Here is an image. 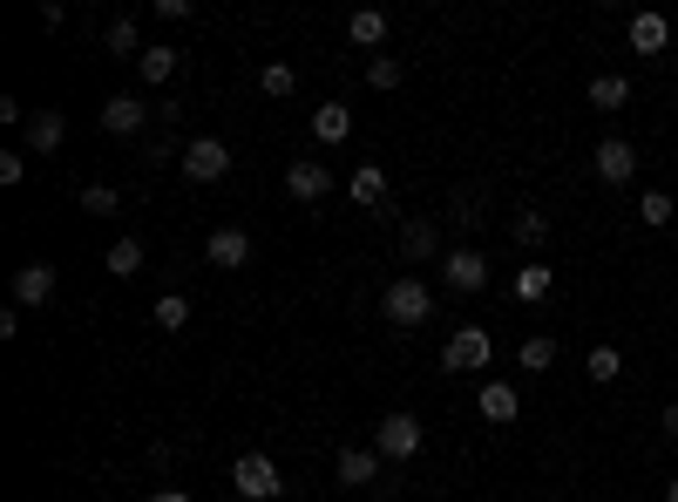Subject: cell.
<instances>
[{"mask_svg":"<svg viewBox=\"0 0 678 502\" xmlns=\"http://www.w3.org/2000/svg\"><path fill=\"white\" fill-rule=\"evenodd\" d=\"M156 326H164V333H184V326H190V299H184V292L156 299Z\"/></svg>","mask_w":678,"mask_h":502,"instance_id":"cell-28","label":"cell"},{"mask_svg":"<svg viewBox=\"0 0 678 502\" xmlns=\"http://www.w3.org/2000/svg\"><path fill=\"white\" fill-rule=\"evenodd\" d=\"M515 360H523V373H549V367H556V339H549V333H530Z\"/></svg>","mask_w":678,"mask_h":502,"instance_id":"cell-25","label":"cell"},{"mask_svg":"<svg viewBox=\"0 0 678 502\" xmlns=\"http://www.w3.org/2000/svg\"><path fill=\"white\" fill-rule=\"evenodd\" d=\"M367 82H374V89H401V62H393V55H374V62H367Z\"/></svg>","mask_w":678,"mask_h":502,"instance_id":"cell-32","label":"cell"},{"mask_svg":"<svg viewBox=\"0 0 678 502\" xmlns=\"http://www.w3.org/2000/svg\"><path fill=\"white\" fill-rule=\"evenodd\" d=\"M509 238L523 245V252H536V245L549 238V217H543V211H515V217H509Z\"/></svg>","mask_w":678,"mask_h":502,"instance_id":"cell-24","label":"cell"},{"mask_svg":"<svg viewBox=\"0 0 678 502\" xmlns=\"http://www.w3.org/2000/svg\"><path fill=\"white\" fill-rule=\"evenodd\" d=\"M21 130H27V149H34V157H48V149H62V136H68V115H62V109H34Z\"/></svg>","mask_w":678,"mask_h":502,"instance_id":"cell-11","label":"cell"},{"mask_svg":"<svg viewBox=\"0 0 678 502\" xmlns=\"http://www.w3.org/2000/svg\"><path fill=\"white\" fill-rule=\"evenodd\" d=\"M583 373H590V380H618V373H624L618 346H590V354H583Z\"/></svg>","mask_w":678,"mask_h":502,"instance_id":"cell-29","label":"cell"},{"mask_svg":"<svg viewBox=\"0 0 678 502\" xmlns=\"http://www.w3.org/2000/svg\"><path fill=\"white\" fill-rule=\"evenodd\" d=\"M231 489L245 495V502H271V495H286V482H278V461H271V455H258V448L231 461Z\"/></svg>","mask_w":678,"mask_h":502,"instance_id":"cell-2","label":"cell"},{"mask_svg":"<svg viewBox=\"0 0 678 502\" xmlns=\"http://www.w3.org/2000/svg\"><path fill=\"white\" fill-rule=\"evenodd\" d=\"M340 482L346 489H374L380 482V448L367 442V448H340Z\"/></svg>","mask_w":678,"mask_h":502,"instance_id":"cell-13","label":"cell"},{"mask_svg":"<svg viewBox=\"0 0 678 502\" xmlns=\"http://www.w3.org/2000/svg\"><path fill=\"white\" fill-rule=\"evenodd\" d=\"M475 408H482V421H496V428H509V421L523 414V394H515L509 380H482V394H475Z\"/></svg>","mask_w":678,"mask_h":502,"instance_id":"cell-10","label":"cell"},{"mask_svg":"<svg viewBox=\"0 0 678 502\" xmlns=\"http://www.w3.org/2000/svg\"><path fill=\"white\" fill-rule=\"evenodd\" d=\"M442 279H448V292H482L489 286V258L482 252H448L442 258Z\"/></svg>","mask_w":678,"mask_h":502,"instance_id":"cell-6","label":"cell"},{"mask_svg":"<svg viewBox=\"0 0 678 502\" xmlns=\"http://www.w3.org/2000/svg\"><path fill=\"white\" fill-rule=\"evenodd\" d=\"M549 286H556V272H549V265H536V258H530V265H523V272H515V279H509V292H515V299H523V305H536V299H549Z\"/></svg>","mask_w":678,"mask_h":502,"instance_id":"cell-19","label":"cell"},{"mask_svg":"<svg viewBox=\"0 0 678 502\" xmlns=\"http://www.w3.org/2000/svg\"><path fill=\"white\" fill-rule=\"evenodd\" d=\"M115 204H123V190H115V183H89V190H82V211H89V217H109Z\"/></svg>","mask_w":678,"mask_h":502,"instance_id":"cell-30","label":"cell"},{"mask_svg":"<svg viewBox=\"0 0 678 502\" xmlns=\"http://www.w3.org/2000/svg\"><path fill=\"white\" fill-rule=\"evenodd\" d=\"M143 123H149L143 96H109V102H102V130H109V136H136Z\"/></svg>","mask_w":678,"mask_h":502,"instance_id":"cell-12","label":"cell"},{"mask_svg":"<svg viewBox=\"0 0 678 502\" xmlns=\"http://www.w3.org/2000/svg\"><path fill=\"white\" fill-rule=\"evenodd\" d=\"M590 164H597V177H604V183H631V177H637V149H631L624 136H604Z\"/></svg>","mask_w":678,"mask_h":502,"instance_id":"cell-7","label":"cell"},{"mask_svg":"<svg viewBox=\"0 0 678 502\" xmlns=\"http://www.w3.org/2000/svg\"><path fill=\"white\" fill-rule=\"evenodd\" d=\"M665 502H678V476H671V482H665Z\"/></svg>","mask_w":678,"mask_h":502,"instance_id":"cell-36","label":"cell"},{"mask_svg":"<svg viewBox=\"0 0 678 502\" xmlns=\"http://www.w3.org/2000/svg\"><path fill=\"white\" fill-rule=\"evenodd\" d=\"M346 190H353V204H367V211H374V204H387V170H380V164H360Z\"/></svg>","mask_w":678,"mask_h":502,"instance_id":"cell-20","label":"cell"},{"mask_svg":"<svg viewBox=\"0 0 678 502\" xmlns=\"http://www.w3.org/2000/svg\"><path fill=\"white\" fill-rule=\"evenodd\" d=\"M380 313H387L393 326H421V320L434 313V286H427V279H414V272H401V279L380 292Z\"/></svg>","mask_w":678,"mask_h":502,"instance_id":"cell-1","label":"cell"},{"mask_svg":"<svg viewBox=\"0 0 678 502\" xmlns=\"http://www.w3.org/2000/svg\"><path fill=\"white\" fill-rule=\"evenodd\" d=\"M665 442L678 448V408H665Z\"/></svg>","mask_w":678,"mask_h":502,"instance_id":"cell-35","label":"cell"},{"mask_svg":"<svg viewBox=\"0 0 678 502\" xmlns=\"http://www.w3.org/2000/svg\"><path fill=\"white\" fill-rule=\"evenodd\" d=\"M102 48H109V55L143 62V27H136V14H115V21H109V34H102Z\"/></svg>","mask_w":678,"mask_h":502,"instance_id":"cell-18","label":"cell"},{"mask_svg":"<svg viewBox=\"0 0 678 502\" xmlns=\"http://www.w3.org/2000/svg\"><path fill=\"white\" fill-rule=\"evenodd\" d=\"M401 252L421 258V265L442 258V231H434V217H408V224H401Z\"/></svg>","mask_w":678,"mask_h":502,"instance_id":"cell-15","label":"cell"},{"mask_svg":"<svg viewBox=\"0 0 678 502\" xmlns=\"http://www.w3.org/2000/svg\"><path fill=\"white\" fill-rule=\"evenodd\" d=\"M190 183H218L224 170H231V149L218 143V136H197V143H184V164H177Z\"/></svg>","mask_w":678,"mask_h":502,"instance_id":"cell-5","label":"cell"},{"mask_svg":"<svg viewBox=\"0 0 678 502\" xmlns=\"http://www.w3.org/2000/svg\"><path fill=\"white\" fill-rule=\"evenodd\" d=\"M286 190H292V198H305V204H319V198L333 190V170H326V164H292V170H286Z\"/></svg>","mask_w":678,"mask_h":502,"instance_id":"cell-14","label":"cell"},{"mask_svg":"<svg viewBox=\"0 0 678 502\" xmlns=\"http://www.w3.org/2000/svg\"><path fill=\"white\" fill-rule=\"evenodd\" d=\"M102 272H109V279H136V272H143V245H136V238H115L109 258H102Z\"/></svg>","mask_w":678,"mask_h":502,"instance_id":"cell-21","label":"cell"},{"mask_svg":"<svg viewBox=\"0 0 678 502\" xmlns=\"http://www.w3.org/2000/svg\"><path fill=\"white\" fill-rule=\"evenodd\" d=\"M48 299H55V265L48 258L21 265V272H14V305H48Z\"/></svg>","mask_w":678,"mask_h":502,"instance_id":"cell-9","label":"cell"},{"mask_svg":"<svg viewBox=\"0 0 678 502\" xmlns=\"http://www.w3.org/2000/svg\"><path fill=\"white\" fill-rule=\"evenodd\" d=\"M143 502H190V495H184V489H149Z\"/></svg>","mask_w":678,"mask_h":502,"instance_id":"cell-34","label":"cell"},{"mask_svg":"<svg viewBox=\"0 0 678 502\" xmlns=\"http://www.w3.org/2000/svg\"><path fill=\"white\" fill-rule=\"evenodd\" d=\"M346 34H353V48H380V42H387V14H380V8H360V14L346 21Z\"/></svg>","mask_w":678,"mask_h":502,"instance_id":"cell-22","label":"cell"},{"mask_svg":"<svg viewBox=\"0 0 678 502\" xmlns=\"http://www.w3.org/2000/svg\"><path fill=\"white\" fill-rule=\"evenodd\" d=\"M312 136H319V143H346V136H353V109H346V102H319V109H312Z\"/></svg>","mask_w":678,"mask_h":502,"instance_id":"cell-17","label":"cell"},{"mask_svg":"<svg viewBox=\"0 0 678 502\" xmlns=\"http://www.w3.org/2000/svg\"><path fill=\"white\" fill-rule=\"evenodd\" d=\"M27 177V157L21 149H0V183H21Z\"/></svg>","mask_w":678,"mask_h":502,"instance_id":"cell-33","label":"cell"},{"mask_svg":"<svg viewBox=\"0 0 678 502\" xmlns=\"http://www.w3.org/2000/svg\"><path fill=\"white\" fill-rule=\"evenodd\" d=\"M177 62H184L177 48H156V42H149V48H143V62H136V75L156 89V82H170V75H177Z\"/></svg>","mask_w":678,"mask_h":502,"instance_id":"cell-23","label":"cell"},{"mask_svg":"<svg viewBox=\"0 0 678 502\" xmlns=\"http://www.w3.org/2000/svg\"><path fill=\"white\" fill-rule=\"evenodd\" d=\"M204 258L218 265V272H237V265L252 258V238H245L237 224H224V231H211V238H204Z\"/></svg>","mask_w":678,"mask_h":502,"instance_id":"cell-8","label":"cell"},{"mask_svg":"<svg viewBox=\"0 0 678 502\" xmlns=\"http://www.w3.org/2000/svg\"><path fill=\"white\" fill-rule=\"evenodd\" d=\"M489 360H496V339H489L482 326H455L448 346H442V367H448V373H482Z\"/></svg>","mask_w":678,"mask_h":502,"instance_id":"cell-3","label":"cell"},{"mask_svg":"<svg viewBox=\"0 0 678 502\" xmlns=\"http://www.w3.org/2000/svg\"><path fill=\"white\" fill-rule=\"evenodd\" d=\"M624 102H631L624 75H597V82H590V109H624Z\"/></svg>","mask_w":678,"mask_h":502,"instance_id":"cell-26","label":"cell"},{"mask_svg":"<svg viewBox=\"0 0 678 502\" xmlns=\"http://www.w3.org/2000/svg\"><path fill=\"white\" fill-rule=\"evenodd\" d=\"M258 89H265V96H271V102H286V96H292V89H299V75H292V68H286V62H265V68H258Z\"/></svg>","mask_w":678,"mask_h":502,"instance_id":"cell-27","label":"cell"},{"mask_svg":"<svg viewBox=\"0 0 678 502\" xmlns=\"http://www.w3.org/2000/svg\"><path fill=\"white\" fill-rule=\"evenodd\" d=\"M665 42H671V21L665 14H631V48L637 55H665Z\"/></svg>","mask_w":678,"mask_h":502,"instance_id":"cell-16","label":"cell"},{"mask_svg":"<svg viewBox=\"0 0 678 502\" xmlns=\"http://www.w3.org/2000/svg\"><path fill=\"white\" fill-rule=\"evenodd\" d=\"M637 217H645L652 231H665L671 224V198H665V190H645V198H637Z\"/></svg>","mask_w":678,"mask_h":502,"instance_id":"cell-31","label":"cell"},{"mask_svg":"<svg viewBox=\"0 0 678 502\" xmlns=\"http://www.w3.org/2000/svg\"><path fill=\"white\" fill-rule=\"evenodd\" d=\"M374 448H380V461H414L421 455V421L414 414H387L374 428Z\"/></svg>","mask_w":678,"mask_h":502,"instance_id":"cell-4","label":"cell"}]
</instances>
